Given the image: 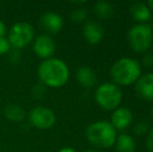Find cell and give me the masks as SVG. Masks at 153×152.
Returning <instances> with one entry per match:
<instances>
[{
  "label": "cell",
  "mask_w": 153,
  "mask_h": 152,
  "mask_svg": "<svg viewBox=\"0 0 153 152\" xmlns=\"http://www.w3.org/2000/svg\"><path fill=\"white\" fill-rule=\"evenodd\" d=\"M38 76L40 82L45 87L59 89L68 82L70 78V69L69 66L61 59L51 57L44 59L39 65Z\"/></svg>",
  "instance_id": "obj_1"
},
{
  "label": "cell",
  "mask_w": 153,
  "mask_h": 152,
  "mask_svg": "<svg viewBox=\"0 0 153 152\" xmlns=\"http://www.w3.org/2000/svg\"><path fill=\"white\" fill-rule=\"evenodd\" d=\"M142 74L140 62L129 56L121 57L116 61L109 70L111 82L120 87L134 85Z\"/></svg>",
  "instance_id": "obj_2"
},
{
  "label": "cell",
  "mask_w": 153,
  "mask_h": 152,
  "mask_svg": "<svg viewBox=\"0 0 153 152\" xmlns=\"http://www.w3.org/2000/svg\"><path fill=\"white\" fill-rule=\"evenodd\" d=\"M117 136V130L109 121L105 120L93 122L85 129L87 140L92 146L98 149H109L114 147Z\"/></svg>",
  "instance_id": "obj_3"
},
{
  "label": "cell",
  "mask_w": 153,
  "mask_h": 152,
  "mask_svg": "<svg viewBox=\"0 0 153 152\" xmlns=\"http://www.w3.org/2000/svg\"><path fill=\"white\" fill-rule=\"evenodd\" d=\"M126 40L129 48L133 52L137 54H144L150 51V48L152 47L153 29L148 23H135L127 31Z\"/></svg>",
  "instance_id": "obj_4"
},
{
  "label": "cell",
  "mask_w": 153,
  "mask_h": 152,
  "mask_svg": "<svg viewBox=\"0 0 153 152\" xmlns=\"http://www.w3.org/2000/svg\"><path fill=\"white\" fill-rule=\"evenodd\" d=\"M94 99L101 110L105 112H113L121 106L123 100L122 90L111 81L103 82L95 90Z\"/></svg>",
  "instance_id": "obj_5"
},
{
  "label": "cell",
  "mask_w": 153,
  "mask_h": 152,
  "mask_svg": "<svg viewBox=\"0 0 153 152\" xmlns=\"http://www.w3.org/2000/svg\"><path fill=\"white\" fill-rule=\"evenodd\" d=\"M6 39L12 48L21 50L34 40V28L28 22H17L12 25Z\"/></svg>",
  "instance_id": "obj_6"
},
{
  "label": "cell",
  "mask_w": 153,
  "mask_h": 152,
  "mask_svg": "<svg viewBox=\"0 0 153 152\" xmlns=\"http://www.w3.org/2000/svg\"><path fill=\"white\" fill-rule=\"evenodd\" d=\"M29 124L38 129H50L56 122V116L50 108L38 105L33 108L28 114Z\"/></svg>",
  "instance_id": "obj_7"
},
{
  "label": "cell",
  "mask_w": 153,
  "mask_h": 152,
  "mask_svg": "<svg viewBox=\"0 0 153 152\" xmlns=\"http://www.w3.org/2000/svg\"><path fill=\"white\" fill-rule=\"evenodd\" d=\"M32 49H33V52L36 53V56H39L44 61V59L53 57L56 46H55L54 40L50 36L40 35L33 40Z\"/></svg>",
  "instance_id": "obj_8"
},
{
  "label": "cell",
  "mask_w": 153,
  "mask_h": 152,
  "mask_svg": "<svg viewBox=\"0 0 153 152\" xmlns=\"http://www.w3.org/2000/svg\"><path fill=\"white\" fill-rule=\"evenodd\" d=\"M133 113L127 106H119L111 112L109 123L114 126L116 130H125L132 124Z\"/></svg>",
  "instance_id": "obj_9"
},
{
  "label": "cell",
  "mask_w": 153,
  "mask_h": 152,
  "mask_svg": "<svg viewBox=\"0 0 153 152\" xmlns=\"http://www.w3.org/2000/svg\"><path fill=\"white\" fill-rule=\"evenodd\" d=\"M133 85L135 93L142 100L153 102V72L142 74Z\"/></svg>",
  "instance_id": "obj_10"
},
{
  "label": "cell",
  "mask_w": 153,
  "mask_h": 152,
  "mask_svg": "<svg viewBox=\"0 0 153 152\" xmlns=\"http://www.w3.org/2000/svg\"><path fill=\"white\" fill-rule=\"evenodd\" d=\"M40 25L46 33L56 35L64 27V19L55 12H47L40 17Z\"/></svg>",
  "instance_id": "obj_11"
},
{
  "label": "cell",
  "mask_w": 153,
  "mask_h": 152,
  "mask_svg": "<svg viewBox=\"0 0 153 152\" xmlns=\"http://www.w3.org/2000/svg\"><path fill=\"white\" fill-rule=\"evenodd\" d=\"M82 36L88 44L98 45L104 38V28L97 21H87L82 26Z\"/></svg>",
  "instance_id": "obj_12"
},
{
  "label": "cell",
  "mask_w": 153,
  "mask_h": 152,
  "mask_svg": "<svg viewBox=\"0 0 153 152\" xmlns=\"http://www.w3.org/2000/svg\"><path fill=\"white\" fill-rule=\"evenodd\" d=\"M129 14L132 17V19L137 23L140 24H146L149 23V21L151 20L152 13L150 10V8L148 7L147 3L141 1L133 2L129 6Z\"/></svg>",
  "instance_id": "obj_13"
},
{
  "label": "cell",
  "mask_w": 153,
  "mask_h": 152,
  "mask_svg": "<svg viewBox=\"0 0 153 152\" xmlns=\"http://www.w3.org/2000/svg\"><path fill=\"white\" fill-rule=\"evenodd\" d=\"M76 80L81 87L85 89L94 87L97 83V75L89 66H81L76 71Z\"/></svg>",
  "instance_id": "obj_14"
},
{
  "label": "cell",
  "mask_w": 153,
  "mask_h": 152,
  "mask_svg": "<svg viewBox=\"0 0 153 152\" xmlns=\"http://www.w3.org/2000/svg\"><path fill=\"white\" fill-rule=\"evenodd\" d=\"M114 146L117 152H135L137 148L133 136L128 133L118 134Z\"/></svg>",
  "instance_id": "obj_15"
},
{
  "label": "cell",
  "mask_w": 153,
  "mask_h": 152,
  "mask_svg": "<svg viewBox=\"0 0 153 152\" xmlns=\"http://www.w3.org/2000/svg\"><path fill=\"white\" fill-rule=\"evenodd\" d=\"M93 12L97 18L101 20H108L114 15V6L107 1H97L93 5Z\"/></svg>",
  "instance_id": "obj_16"
},
{
  "label": "cell",
  "mask_w": 153,
  "mask_h": 152,
  "mask_svg": "<svg viewBox=\"0 0 153 152\" xmlns=\"http://www.w3.org/2000/svg\"><path fill=\"white\" fill-rule=\"evenodd\" d=\"M4 116L12 122H22L25 119V110L18 104H8L4 108Z\"/></svg>",
  "instance_id": "obj_17"
},
{
  "label": "cell",
  "mask_w": 153,
  "mask_h": 152,
  "mask_svg": "<svg viewBox=\"0 0 153 152\" xmlns=\"http://www.w3.org/2000/svg\"><path fill=\"white\" fill-rule=\"evenodd\" d=\"M70 19L71 21H73L74 23H83L87 22L88 19V12L85 7H76L71 12L70 14Z\"/></svg>",
  "instance_id": "obj_18"
},
{
  "label": "cell",
  "mask_w": 153,
  "mask_h": 152,
  "mask_svg": "<svg viewBox=\"0 0 153 152\" xmlns=\"http://www.w3.org/2000/svg\"><path fill=\"white\" fill-rule=\"evenodd\" d=\"M150 129H151V126H150L149 122L142 120V121H139L137 123H135V125L133 126L132 132L137 136H147Z\"/></svg>",
  "instance_id": "obj_19"
},
{
  "label": "cell",
  "mask_w": 153,
  "mask_h": 152,
  "mask_svg": "<svg viewBox=\"0 0 153 152\" xmlns=\"http://www.w3.org/2000/svg\"><path fill=\"white\" fill-rule=\"evenodd\" d=\"M46 92H47L46 87H45L43 83H41L40 81H39L38 83H36V85L31 87V96L34 99L40 100V99H42V98H44L45 95H46Z\"/></svg>",
  "instance_id": "obj_20"
},
{
  "label": "cell",
  "mask_w": 153,
  "mask_h": 152,
  "mask_svg": "<svg viewBox=\"0 0 153 152\" xmlns=\"http://www.w3.org/2000/svg\"><path fill=\"white\" fill-rule=\"evenodd\" d=\"M8 55V62L13 65H16V64L20 63L21 59H22V55H21V51L18 49L12 48L10 50V52L7 53Z\"/></svg>",
  "instance_id": "obj_21"
},
{
  "label": "cell",
  "mask_w": 153,
  "mask_h": 152,
  "mask_svg": "<svg viewBox=\"0 0 153 152\" xmlns=\"http://www.w3.org/2000/svg\"><path fill=\"white\" fill-rule=\"evenodd\" d=\"M140 64H141V66L149 68V69L153 68V51H148V52L144 53Z\"/></svg>",
  "instance_id": "obj_22"
},
{
  "label": "cell",
  "mask_w": 153,
  "mask_h": 152,
  "mask_svg": "<svg viewBox=\"0 0 153 152\" xmlns=\"http://www.w3.org/2000/svg\"><path fill=\"white\" fill-rule=\"evenodd\" d=\"M10 49H12V47H10V42L7 41V39L5 37L0 38V56L4 54H7Z\"/></svg>",
  "instance_id": "obj_23"
},
{
  "label": "cell",
  "mask_w": 153,
  "mask_h": 152,
  "mask_svg": "<svg viewBox=\"0 0 153 152\" xmlns=\"http://www.w3.org/2000/svg\"><path fill=\"white\" fill-rule=\"evenodd\" d=\"M146 148L150 152H153V127L146 136Z\"/></svg>",
  "instance_id": "obj_24"
},
{
  "label": "cell",
  "mask_w": 153,
  "mask_h": 152,
  "mask_svg": "<svg viewBox=\"0 0 153 152\" xmlns=\"http://www.w3.org/2000/svg\"><path fill=\"white\" fill-rule=\"evenodd\" d=\"M6 33H7V29H6V25L3 21L0 20V38L5 37Z\"/></svg>",
  "instance_id": "obj_25"
},
{
  "label": "cell",
  "mask_w": 153,
  "mask_h": 152,
  "mask_svg": "<svg viewBox=\"0 0 153 152\" xmlns=\"http://www.w3.org/2000/svg\"><path fill=\"white\" fill-rule=\"evenodd\" d=\"M57 152H76V150L72 147H64V148L59 149Z\"/></svg>",
  "instance_id": "obj_26"
},
{
  "label": "cell",
  "mask_w": 153,
  "mask_h": 152,
  "mask_svg": "<svg viewBox=\"0 0 153 152\" xmlns=\"http://www.w3.org/2000/svg\"><path fill=\"white\" fill-rule=\"evenodd\" d=\"M147 5H148V7L150 8V10H151V13H152V15H153V0H150V1H148L147 2Z\"/></svg>",
  "instance_id": "obj_27"
},
{
  "label": "cell",
  "mask_w": 153,
  "mask_h": 152,
  "mask_svg": "<svg viewBox=\"0 0 153 152\" xmlns=\"http://www.w3.org/2000/svg\"><path fill=\"white\" fill-rule=\"evenodd\" d=\"M148 24H149L150 26H151V28L153 29V15H152V17H151V20L149 21V23H148Z\"/></svg>",
  "instance_id": "obj_28"
},
{
  "label": "cell",
  "mask_w": 153,
  "mask_h": 152,
  "mask_svg": "<svg viewBox=\"0 0 153 152\" xmlns=\"http://www.w3.org/2000/svg\"><path fill=\"white\" fill-rule=\"evenodd\" d=\"M83 152H98L97 150H93V149H89V150H85V151H83Z\"/></svg>",
  "instance_id": "obj_29"
},
{
  "label": "cell",
  "mask_w": 153,
  "mask_h": 152,
  "mask_svg": "<svg viewBox=\"0 0 153 152\" xmlns=\"http://www.w3.org/2000/svg\"><path fill=\"white\" fill-rule=\"evenodd\" d=\"M150 116H151V118H152V120H153V106L151 108V110H150Z\"/></svg>",
  "instance_id": "obj_30"
}]
</instances>
